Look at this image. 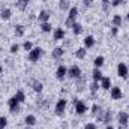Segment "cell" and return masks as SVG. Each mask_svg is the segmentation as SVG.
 <instances>
[{"label": "cell", "instance_id": "6da1fadb", "mask_svg": "<svg viewBox=\"0 0 129 129\" xmlns=\"http://www.w3.org/2000/svg\"><path fill=\"white\" fill-rule=\"evenodd\" d=\"M74 110H75L77 116H83L87 113V105L80 99H74Z\"/></svg>", "mask_w": 129, "mask_h": 129}, {"label": "cell", "instance_id": "7a4b0ae2", "mask_svg": "<svg viewBox=\"0 0 129 129\" xmlns=\"http://www.w3.org/2000/svg\"><path fill=\"white\" fill-rule=\"evenodd\" d=\"M42 53H44V50H42L41 47H33L32 51H29V62L36 63V62L42 57Z\"/></svg>", "mask_w": 129, "mask_h": 129}, {"label": "cell", "instance_id": "3957f363", "mask_svg": "<svg viewBox=\"0 0 129 129\" xmlns=\"http://www.w3.org/2000/svg\"><path fill=\"white\" fill-rule=\"evenodd\" d=\"M66 107H68V101L64 99V98H60L57 102H56V107H54V113L57 114V116H62L64 113V110H66Z\"/></svg>", "mask_w": 129, "mask_h": 129}, {"label": "cell", "instance_id": "277c9868", "mask_svg": "<svg viewBox=\"0 0 129 129\" xmlns=\"http://www.w3.org/2000/svg\"><path fill=\"white\" fill-rule=\"evenodd\" d=\"M20 102H18V99L15 96H12L9 101H8V107H9V111L12 113V114H18L20 113Z\"/></svg>", "mask_w": 129, "mask_h": 129}, {"label": "cell", "instance_id": "5b68a950", "mask_svg": "<svg viewBox=\"0 0 129 129\" xmlns=\"http://www.w3.org/2000/svg\"><path fill=\"white\" fill-rule=\"evenodd\" d=\"M117 75L122 78V80H126L129 77V69H128V64L125 62H120L117 64Z\"/></svg>", "mask_w": 129, "mask_h": 129}, {"label": "cell", "instance_id": "8992f818", "mask_svg": "<svg viewBox=\"0 0 129 129\" xmlns=\"http://www.w3.org/2000/svg\"><path fill=\"white\" fill-rule=\"evenodd\" d=\"M68 77L72 78V80H78L81 77V68L77 66V64H72L69 69H68Z\"/></svg>", "mask_w": 129, "mask_h": 129}, {"label": "cell", "instance_id": "52a82bcc", "mask_svg": "<svg viewBox=\"0 0 129 129\" xmlns=\"http://www.w3.org/2000/svg\"><path fill=\"white\" fill-rule=\"evenodd\" d=\"M117 122H119L120 126H128L129 113H126V111H119V114H117Z\"/></svg>", "mask_w": 129, "mask_h": 129}, {"label": "cell", "instance_id": "ba28073f", "mask_svg": "<svg viewBox=\"0 0 129 129\" xmlns=\"http://www.w3.org/2000/svg\"><path fill=\"white\" fill-rule=\"evenodd\" d=\"M66 75H68V68H66L64 64H59L57 69H56V78H57L59 81H63Z\"/></svg>", "mask_w": 129, "mask_h": 129}, {"label": "cell", "instance_id": "9c48e42d", "mask_svg": "<svg viewBox=\"0 0 129 129\" xmlns=\"http://www.w3.org/2000/svg\"><path fill=\"white\" fill-rule=\"evenodd\" d=\"M110 90H111V99H113V101H119V99L123 98V92H122V89H120L119 86L111 87Z\"/></svg>", "mask_w": 129, "mask_h": 129}, {"label": "cell", "instance_id": "30bf717a", "mask_svg": "<svg viewBox=\"0 0 129 129\" xmlns=\"http://www.w3.org/2000/svg\"><path fill=\"white\" fill-rule=\"evenodd\" d=\"M62 39H64V29L56 27L53 32V41H62Z\"/></svg>", "mask_w": 129, "mask_h": 129}, {"label": "cell", "instance_id": "8fae6325", "mask_svg": "<svg viewBox=\"0 0 129 129\" xmlns=\"http://www.w3.org/2000/svg\"><path fill=\"white\" fill-rule=\"evenodd\" d=\"M30 86H32V89L36 93H42V90H44V84L39 80H32L30 81Z\"/></svg>", "mask_w": 129, "mask_h": 129}, {"label": "cell", "instance_id": "7c38bea8", "mask_svg": "<svg viewBox=\"0 0 129 129\" xmlns=\"http://www.w3.org/2000/svg\"><path fill=\"white\" fill-rule=\"evenodd\" d=\"M50 17H51V14H50L48 11H41V12L38 14V21H39V24H41V23H47V21L50 20Z\"/></svg>", "mask_w": 129, "mask_h": 129}, {"label": "cell", "instance_id": "4fadbf2b", "mask_svg": "<svg viewBox=\"0 0 129 129\" xmlns=\"http://www.w3.org/2000/svg\"><path fill=\"white\" fill-rule=\"evenodd\" d=\"M101 89L102 90H110L111 89V78L110 77H102V80H101Z\"/></svg>", "mask_w": 129, "mask_h": 129}, {"label": "cell", "instance_id": "5bb4252c", "mask_svg": "<svg viewBox=\"0 0 129 129\" xmlns=\"http://www.w3.org/2000/svg\"><path fill=\"white\" fill-rule=\"evenodd\" d=\"M14 33H15L17 38H23L24 33H26V27H24L23 24H15V27H14Z\"/></svg>", "mask_w": 129, "mask_h": 129}, {"label": "cell", "instance_id": "9a60e30c", "mask_svg": "<svg viewBox=\"0 0 129 129\" xmlns=\"http://www.w3.org/2000/svg\"><path fill=\"white\" fill-rule=\"evenodd\" d=\"M102 77H104V74H102L101 68H95V69L92 71V78H93V81H98V83H101Z\"/></svg>", "mask_w": 129, "mask_h": 129}, {"label": "cell", "instance_id": "2e32d148", "mask_svg": "<svg viewBox=\"0 0 129 129\" xmlns=\"http://www.w3.org/2000/svg\"><path fill=\"white\" fill-rule=\"evenodd\" d=\"M51 56H53V59H60V57H63L64 56V48H62V47H56V48L53 50Z\"/></svg>", "mask_w": 129, "mask_h": 129}, {"label": "cell", "instance_id": "e0dca14e", "mask_svg": "<svg viewBox=\"0 0 129 129\" xmlns=\"http://www.w3.org/2000/svg\"><path fill=\"white\" fill-rule=\"evenodd\" d=\"M11 17H12V11L9 8H3L2 12H0V18L5 20V21H8V20H11Z\"/></svg>", "mask_w": 129, "mask_h": 129}, {"label": "cell", "instance_id": "ac0fdd59", "mask_svg": "<svg viewBox=\"0 0 129 129\" xmlns=\"http://www.w3.org/2000/svg\"><path fill=\"white\" fill-rule=\"evenodd\" d=\"M83 42H84V48H86V50H87V48H92V47L95 45V38H93L92 35H87Z\"/></svg>", "mask_w": 129, "mask_h": 129}, {"label": "cell", "instance_id": "d6986e66", "mask_svg": "<svg viewBox=\"0 0 129 129\" xmlns=\"http://www.w3.org/2000/svg\"><path fill=\"white\" fill-rule=\"evenodd\" d=\"M78 14H80L78 8H77V6H72V8L69 9V15H68V18H69V20H72V21H77Z\"/></svg>", "mask_w": 129, "mask_h": 129}, {"label": "cell", "instance_id": "ffe728a7", "mask_svg": "<svg viewBox=\"0 0 129 129\" xmlns=\"http://www.w3.org/2000/svg\"><path fill=\"white\" fill-rule=\"evenodd\" d=\"M122 23H123V18H122V15H119V14H116V15H113V20H111V24H113L114 27H120V26H122Z\"/></svg>", "mask_w": 129, "mask_h": 129}, {"label": "cell", "instance_id": "44dd1931", "mask_svg": "<svg viewBox=\"0 0 129 129\" xmlns=\"http://www.w3.org/2000/svg\"><path fill=\"white\" fill-rule=\"evenodd\" d=\"M99 89H101V84H99L98 81H92V83L89 84V90H90V93H92L93 96L98 93V90H99Z\"/></svg>", "mask_w": 129, "mask_h": 129}, {"label": "cell", "instance_id": "7402d4cb", "mask_svg": "<svg viewBox=\"0 0 129 129\" xmlns=\"http://www.w3.org/2000/svg\"><path fill=\"white\" fill-rule=\"evenodd\" d=\"M36 116H33V114H27L26 116V119H24V123L27 125V126H35L36 125Z\"/></svg>", "mask_w": 129, "mask_h": 129}, {"label": "cell", "instance_id": "603a6c76", "mask_svg": "<svg viewBox=\"0 0 129 129\" xmlns=\"http://www.w3.org/2000/svg\"><path fill=\"white\" fill-rule=\"evenodd\" d=\"M86 54H87V50H86L84 47H81V48H77V50H75V57H77V59H80V60H83V59L86 57Z\"/></svg>", "mask_w": 129, "mask_h": 129}, {"label": "cell", "instance_id": "cb8c5ba5", "mask_svg": "<svg viewBox=\"0 0 129 129\" xmlns=\"http://www.w3.org/2000/svg\"><path fill=\"white\" fill-rule=\"evenodd\" d=\"M111 120H113V113H111L110 110L104 111V122H102V123H105V125H110V123H111Z\"/></svg>", "mask_w": 129, "mask_h": 129}, {"label": "cell", "instance_id": "d4e9b609", "mask_svg": "<svg viewBox=\"0 0 129 129\" xmlns=\"http://www.w3.org/2000/svg\"><path fill=\"white\" fill-rule=\"evenodd\" d=\"M104 63H105V57L104 56H98V57H95V60H93V66L95 68H102Z\"/></svg>", "mask_w": 129, "mask_h": 129}, {"label": "cell", "instance_id": "484cf974", "mask_svg": "<svg viewBox=\"0 0 129 129\" xmlns=\"http://www.w3.org/2000/svg\"><path fill=\"white\" fill-rule=\"evenodd\" d=\"M14 96L18 99V102H20V104H24V102H26V93H24L23 90H17V93H15Z\"/></svg>", "mask_w": 129, "mask_h": 129}, {"label": "cell", "instance_id": "4316f807", "mask_svg": "<svg viewBox=\"0 0 129 129\" xmlns=\"http://www.w3.org/2000/svg\"><path fill=\"white\" fill-rule=\"evenodd\" d=\"M71 29H72V33H74V35H80V33L83 32V26H81L80 23H77V21L74 23V26H72Z\"/></svg>", "mask_w": 129, "mask_h": 129}, {"label": "cell", "instance_id": "83f0119b", "mask_svg": "<svg viewBox=\"0 0 129 129\" xmlns=\"http://www.w3.org/2000/svg\"><path fill=\"white\" fill-rule=\"evenodd\" d=\"M101 111H102L101 105H99V104H93V105H92V110H90V114L96 117V116L99 114V113H101Z\"/></svg>", "mask_w": 129, "mask_h": 129}, {"label": "cell", "instance_id": "f1b7e54d", "mask_svg": "<svg viewBox=\"0 0 129 129\" xmlns=\"http://www.w3.org/2000/svg\"><path fill=\"white\" fill-rule=\"evenodd\" d=\"M41 30L44 33H50L51 30H53V26L47 21V23H41Z\"/></svg>", "mask_w": 129, "mask_h": 129}, {"label": "cell", "instance_id": "f546056e", "mask_svg": "<svg viewBox=\"0 0 129 129\" xmlns=\"http://www.w3.org/2000/svg\"><path fill=\"white\" fill-rule=\"evenodd\" d=\"M59 8H60V11H69V9H71V6H69V0H60Z\"/></svg>", "mask_w": 129, "mask_h": 129}, {"label": "cell", "instance_id": "4dcf8cb0", "mask_svg": "<svg viewBox=\"0 0 129 129\" xmlns=\"http://www.w3.org/2000/svg\"><path fill=\"white\" fill-rule=\"evenodd\" d=\"M23 48H24V51H32L33 50V44H32V41H26L24 44H23Z\"/></svg>", "mask_w": 129, "mask_h": 129}, {"label": "cell", "instance_id": "1f68e13d", "mask_svg": "<svg viewBox=\"0 0 129 129\" xmlns=\"http://www.w3.org/2000/svg\"><path fill=\"white\" fill-rule=\"evenodd\" d=\"M6 126H8V117L0 116V129H5Z\"/></svg>", "mask_w": 129, "mask_h": 129}, {"label": "cell", "instance_id": "d6a6232c", "mask_svg": "<svg viewBox=\"0 0 129 129\" xmlns=\"http://www.w3.org/2000/svg\"><path fill=\"white\" fill-rule=\"evenodd\" d=\"M9 51H11V54H17V53L20 51V45H18V44H12L11 48H9Z\"/></svg>", "mask_w": 129, "mask_h": 129}, {"label": "cell", "instance_id": "836d02e7", "mask_svg": "<svg viewBox=\"0 0 129 129\" xmlns=\"http://www.w3.org/2000/svg\"><path fill=\"white\" fill-rule=\"evenodd\" d=\"M77 81H78V89H77V90H78V92H81V90H84V80H83V78L80 77V78H78Z\"/></svg>", "mask_w": 129, "mask_h": 129}, {"label": "cell", "instance_id": "e575fe53", "mask_svg": "<svg viewBox=\"0 0 129 129\" xmlns=\"http://www.w3.org/2000/svg\"><path fill=\"white\" fill-rule=\"evenodd\" d=\"M84 129H98V126H96V123L89 122V123H86V125H84Z\"/></svg>", "mask_w": 129, "mask_h": 129}, {"label": "cell", "instance_id": "d590c367", "mask_svg": "<svg viewBox=\"0 0 129 129\" xmlns=\"http://www.w3.org/2000/svg\"><path fill=\"white\" fill-rule=\"evenodd\" d=\"M17 6H18V9H20V11H26V8H27V5H26V3H23L21 0H18V2H17Z\"/></svg>", "mask_w": 129, "mask_h": 129}, {"label": "cell", "instance_id": "8d00e7d4", "mask_svg": "<svg viewBox=\"0 0 129 129\" xmlns=\"http://www.w3.org/2000/svg\"><path fill=\"white\" fill-rule=\"evenodd\" d=\"M110 33H111V36H117L119 35V27H111V30H110Z\"/></svg>", "mask_w": 129, "mask_h": 129}, {"label": "cell", "instance_id": "74e56055", "mask_svg": "<svg viewBox=\"0 0 129 129\" xmlns=\"http://www.w3.org/2000/svg\"><path fill=\"white\" fill-rule=\"evenodd\" d=\"M123 2H125V0H113V5H111V6H113V8H117V6H120Z\"/></svg>", "mask_w": 129, "mask_h": 129}, {"label": "cell", "instance_id": "f35d334b", "mask_svg": "<svg viewBox=\"0 0 129 129\" xmlns=\"http://www.w3.org/2000/svg\"><path fill=\"white\" fill-rule=\"evenodd\" d=\"M83 3H84V6H86V8H89V6H92V5H93V0H84Z\"/></svg>", "mask_w": 129, "mask_h": 129}, {"label": "cell", "instance_id": "ab89813d", "mask_svg": "<svg viewBox=\"0 0 129 129\" xmlns=\"http://www.w3.org/2000/svg\"><path fill=\"white\" fill-rule=\"evenodd\" d=\"M21 2H23V3H26V5H29V2H30V0H21Z\"/></svg>", "mask_w": 129, "mask_h": 129}, {"label": "cell", "instance_id": "60d3db41", "mask_svg": "<svg viewBox=\"0 0 129 129\" xmlns=\"http://www.w3.org/2000/svg\"><path fill=\"white\" fill-rule=\"evenodd\" d=\"M105 129H114V128H113L111 125H107V128H105Z\"/></svg>", "mask_w": 129, "mask_h": 129}, {"label": "cell", "instance_id": "b9f144b4", "mask_svg": "<svg viewBox=\"0 0 129 129\" xmlns=\"http://www.w3.org/2000/svg\"><path fill=\"white\" fill-rule=\"evenodd\" d=\"M119 129H128V126H119Z\"/></svg>", "mask_w": 129, "mask_h": 129}, {"label": "cell", "instance_id": "7bdbcfd3", "mask_svg": "<svg viewBox=\"0 0 129 129\" xmlns=\"http://www.w3.org/2000/svg\"><path fill=\"white\" fill-rule=\"evenodd\" d=\"M3 72V66H2V63H0V74Z\"/></svg>", "mask_w": 129, "mask_h": 129}, {"label": "cell", "instance_id": "ee69618b", "mask_svg": "<svg viewBox=\"0 0 129 129\" xmlns=\"http://www.w3.org/2000/svg\"><path fill=\"white\" fill-rule=\"evenodd\" d=\"M126 20H128V21H129V12H128V15H126Z\"/></svg>", "mask_w": 129, "mask_h": 129}, {"label": "cell", "instance_id": "f6af8a7d", "mask_svg": "<svg viewBox=\"0 0 129 129\" xmlns=\"http://www.w3.org/2000/svg\"><path fill=\"white\" fill-rule=\"evenodd\" d=\"M102 2H104V3H108V2H110V0H102Z\"/></svg>", "mask_w": 129, "mask_h": 129}, {"label": "cell", "instance_id": "bcb514c9", "mask_svg": "<svg viewBox=\"0 0 129 129\" xmlns=\"http://www.w3.org/2000/svg\"><path fill=\"white\" fill-rule=\"evenodd\" d=\"M41 2H48V0H41Z\"/></svg>", "mask_w": 129, "mask_h": 129}, {"label": "cell", "instance_id": "7dc6e473", "mask_svg": "<svg viewBox=\"0 0 129 129\" xmlns=\"http://www.w3.org/2000/svg\"><path fill=\"white\" fill-rule=\"evenodd\" d=\"M128 108H129V102H128Z\"/></svg>", "mask_w": 129, "mask_h": 129}]
</instances>
